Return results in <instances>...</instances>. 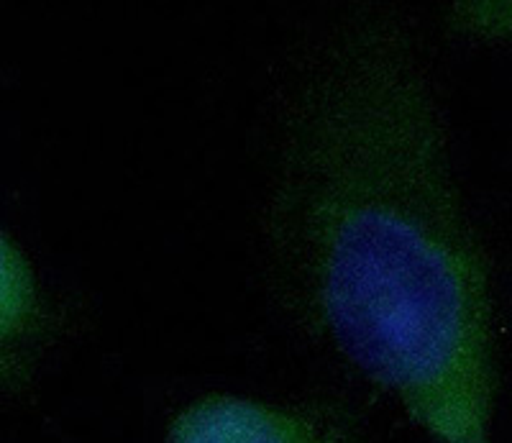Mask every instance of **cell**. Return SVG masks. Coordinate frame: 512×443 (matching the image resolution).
<instances>
[{"instance_id": "cell-1", "label": "cell", "mask_w": 512, "mask_h": 443, "mask_svg": "<svg viewBox=\"0 0 512 443\" xmlns=\"http://www.w3.org/2000/svg\"><path fill=\"white\" fill-rule=\"evenodd\" d=\"M277 295L297 326L436 443H492L500 323L408 21H328L280 85L264 205Z\"/></svg>"}, {"instance_id": "cell-2", "label": "cell", "mask_w": 512, "mask_h": 443, "mask_svg": "<svg viewBox=\"0 0 512 443\" xmlns=\"http://www.w3.org/2000/svg\"><path fill=\"white\" fill-rule=\"evenodd\" d=\"M64 328L62 305L41 282L24 246L0 228V397L34 385Z\"/></svg>"}, {"instance_id": "cell-3", "label": "cell", "mask_w": 512, "mask_h": 443, "mask_svg": "<svg viewBox=\"0 0 512 443\" xmlns=\"http://www.w3.org/2000/svg\"><path fill=\"white\" fill-rule=\"evenodd\" d=\"M167 443H356L336 418L313 408L241 395L192 400L167 426Z\"/></svg>"}, {"instance_id": "cell-4", "label": "cell", "mask_w": 512, "mask_h": 443, "mask_svg": "<svg viewBox=\"0 0 512 443\" xmlns=\"http://www.w3.org/2000/svg\"><path fill=\"white\" fill-rule=\"evenodd\" d=\"M446 21L464 39L512 44V0H459Z\"/></svg>"}]
</instances>
